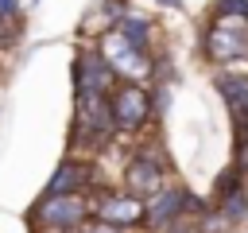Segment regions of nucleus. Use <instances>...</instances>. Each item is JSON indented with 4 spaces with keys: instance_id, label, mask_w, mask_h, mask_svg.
Segmentation results:
<instances>
[{
    "instance_id": "f257e3e1",
    "label": "nucleus",
    "mask_w": 248,
    "mask_h": 233,
    "mask_svg": "<svg viewBox=\"0 0 248 233\" xmlns=\"http://www.w3.org/2000/svg\"><path fill=\"white\" fill-rule=\"evenodd\" d=\"M108 116H112L116 136H140L143 128H151V120H155L151 85L147 82H116L108 89Z\"/></svg>"
},
{
    "instance_id": "f03ea898",
    "label": "nucleus",
    "mask_w": 248,
    "mask_h": 233,
    "mask_svg": "<svg viewBox=\"0 0 248 233\" xmlns=\"http://www.w3.org/2000/svg\"><path fill=\"white\" fill-rule=\"evenodd\" d=\"M116 136L112 116H108V97H81L74 101V128H70V148L78 151H101Z\"/></svg>"
},
{
    "instance_id": "7ed1b4c3",
    "label": "nucleus",
    "mask_w": 248,
    "mask_h": 233,
    "mask_svg": "<svg viewBox=\"0 0 248 233\" xmlns=\"http://www.w3.org/2000/svg\"><path fill=\"white\" fill-rule=\"evenodd\" d=\"M97 50L105 54V62L112 66V74H116L120 82H151L155 50H140V47H132L116 27H105V31H101Z\"/></svg>"
},
{
    "instance_id": "20e7f679",
    "label": "nucleus",
    "mask_w": 248,
    "mask_h": 233,
    "mask_svg": "<svg viewBox=\"0 0 248 233\" xmlns=\"http://www.w3.org/2000/svg\"><path fill=\"white\" fill-rule=\"evenodd\" d=\"M202 54L217 66L248 62V23L240 19H209L202 31Z\"/></svg>"
},
{
    "instance_id": "39448f33",
    "label": "nucleus",
    "mask_w": 248,
    "mask_h": 233,
    "mask_svg": "<svg viewBox=\"0 0 248 233\" xmlns=\"http://www.w3.org/2000/svg\"><path fill=\"white\" fill-rule=\"evenodd\" d=\"M120 179H124V190H128V194L151 198V194L170 179V163H167V155L159 151V144H147V148H140L136 155H128Z\"/></svg>"
},
{
    "instance_id": "423d86ee",
    "label": "nucleus",
    "mask_w": 248,
    "mask_h": 233,
    "mask_svg": "<svg viewBox=\"0 0 248 233\" xmlns=\"http://www.w3.org/2000/svg\"><path fill=\"white\" fill-rule=\"evenodd\" d=\"M70 78H74V101H81V97H108V89L120 82L97 47H78V54L70 62Z\"/></svg>"
},
{
    "instance_id": "0eeeda50",
    "label": "nucleus",
    "mask_w": 248,
    "mask_h": 233,
    "mask_svg": "<svg viewBox=\"0 0 248 233\" xmlns=\"http://www.w3.org/2000/svg\"><path fill=\"white\" fill-rule=\"evenodd\" d=\"M89 217V194H43L35 206H31V225H43V229H62V233H74L81 221Z\"/></svg>"
},
{
    "instance_id": "6e6552de",
    "label": "nucleus",
    "mask_w": 248,
    "mask_h": 233,
    "mask_svg": "<svg viewBox=\"0 0 248 233\" xmlns=\"http://www.w3.org/2000/svg\"><path fill=\"white\" fill-rule=\"evenodd\" d=\"M186 194H190V186H182V183H163L151 198H143V229H151V233H167L170 225H178V221H186Z\"/></svg>"
},
{
    "instance_id": "1a4fd4ad",
    "label": "nucleus",
    "mask_w": 248,
    "mask_h": 233,
    "mask_svg": "<svg viewBox=\"0 0 248 233\" xmlns=\"http://www.w3.org/2000/svg\"><path fill=\"white\" fill-rule=\"evenodd\" d=\"M89 217H101L116 229H136L143 221V198L128 194L124 186L120 190H101L93 202H89Z\"/></svg>"
},
{
    "instance_id": "9d476101",
    "label": "nucleus",
    "mask_w": 248,
    "mask_h": 233,
    "mask_svg": "<svg viewBox=\"0 0 248 233\" xmlns=\"http://www.w3.org/2000/svg\"><path fill=\"white\" fill-rule=\"evenodd\" d=\"M93 183H97L93 163L81 159V155H66V159L54 167V175L46 179V190H43V194H85Z\"/></svg>"
},
{
    "instance_id": "9b49d317",
    "label": "nucleus",
    "mask_w": 248,
    "mask_h": 233,
    "mask_svg": "<svg viewBox=\"0 0 248 233\" xmlns=\"http://www.w3.org/2000/svg\"><path fill=\"white\" fill-rule=\"evenodd\" d=\"M213 85H217V93L225 97V105H229L232 120H244V116H248V74H236V70H217Z\"/></svg>"
},
{
    "instance_id": "f8f14e48",
    "label": "nucleus",
    "mask_w": 248,
    "mask_h": 233,
    "mask_svg": "<svg viewBox=\"0 0 248 233\" xmlns=\"http://www.w3.org/2000/svg\"><path fill=\"white\" fill-rule=\"evenodd\" d=\"M112 27H116V31H120V35H124L132 47H140V50H155V47H151V39H155V23H151L147 16L124 12V16H120Z\"/></svg>"
},
{
    "instance_id": "ddd939ff",
    "label": "nucleus",
    "mask_w": 248,
    "mask_h": 233,
    "mask_svg": "<svg viewBox=\"0 0 248 233\" xmlns=\"http://www.w3.org/2000/svg\"><path fill=\"white\" fill-rule=\"evenodd\" d=\"M213 210H217L229 225H240V221L248 217V183H240V186L217 194V198H213Z\"/></svg>"
},
{
    "instance_id": "4468645a",
    "label": "nucleus",
    "mask_w": 248,
    "mask_h": 233,
    "mask_svg": "<svg viewBox=\"0 0 248 233\" xmlns=\"http://www.w3.org/2000/svg\"><path fill=\"white\" fill-rule=\"evenodd\" d=\"M209 19H240V23H248V0H213L209 4Z\"/></svg>"
},
{
    "instance_id": "2eb2a0df",
    "label": "nucleus",
    "mask_w": 248,
    "mask_h": 233,
    "mask_svg": "<svg viewBox=\"0 0 248 233\" xmlns=\"http://www.w3.org/2000/svg\"><path fill=\"white\" fill-rule=\"evenodd\" d=\"M244 175H248V171H240L236 163H229V167L213 179V198H217V194H225V190H232V186H240V183H244Z\"/></svg>"
},
{
    "instance_id": "dca6fc26",
    "label": "nucleus",
    "mask_w": 248,
    "mask_h": 233,
    "mask_svg": "<svg viewBox=\"0 0 248 233\" xmlns=\"http://www.w3.org/2000/svg\"><path fill=\"white\" fill-rule=\"evenodd\" d=\"M19 35H23V23H12V19L0 16V50H12L19 43Z\"/></svg>"
},
{
    "instance_id": "f3484780",
    "label": "nucleus",
    "mask_w": 248,
    "mask_h": 233,
    "mask_svg": "<svg viewBox=\"0 0 248 233\" xmlns=\"http://www.w3.org/2000/svg\"><path fill=\"white\" fill-rule=\"evenodd\" d=\"M74 233H124V229H116V225H108V221H101V217H85Z\"/></svg>"
},
{
    "instance_id": "a211bd4d",
    "label": "nucleus",
    "mask_w": 248,
    "mask_h": 233,
    "mask_svg": "<svg viewBox=\"0 0 248 233\" xmlns=\"http://www.w3.org/2000/svg\"><path fill=\"white\" fill-rule=\"evenodd\" d=\"M0 16L12 23H23V4L19 0H0Z\"/></svg>"
},
{
    "instance_id": "6ab92c4d",
    "label": "nucleus",
    "mask_w": 248,
    "mask_h": 233,
    "mask_svg": "<svg viewBox=\"0 0 248 233\" xmlns=\"http://www.w3.org/2000/svg\"><path fill=\"white\" fill-rule=\"evenodd\" d=\"M167 233H202V229H198L194 221H178V225H170Z\"/></svg>"
},
{
    "instance_id": "aec40b11",
    "label": "nucleus",
    "mask_w": 248,
    "mask_h": 233,
    "mask_svg": "<svg viewBox=\"0 0 248 233\" xmlns=\"http://www.w3.org/2000/svg\"><path fill=\"white\" fill-rule=\"evenodd\" d=\"M31 233H62V229H43V225H31Z\"/></svg>"
}]
</instances>
